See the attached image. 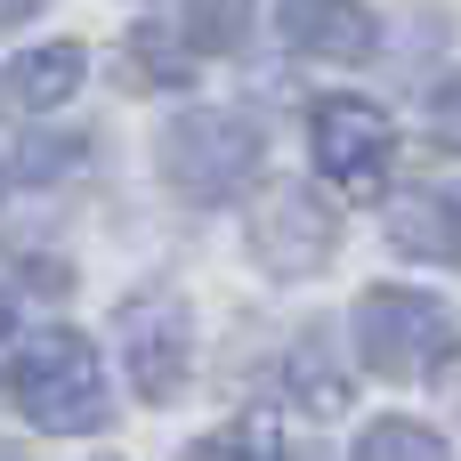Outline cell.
<instances>
[{
  "label": "cell",
  "mask_w": 461,
  "mask_h": 461,
  "mask_svg": "<svg viewBox=\"0 0 461 461\" xmlns=\"http://www.w3.org/2000/svg\"><path fill=\"white\" fill-rule=\"evenodd\" d=\"M259 170V122L251 113H227V105H186L170 130H162V178L186 194V203H227L243 194Z\"/></svg>",
  "instance_id": "cell-2"
},
{
  "label": "cell",
  "mask_w": 461,
  "mask_h": 461,
  "mask_svg": "<svg viewBox=\"0 0 461 461\" xmlns=\"http://www.w3.org/2000/svg\"><path fill=\"white\" fill-rule=\"evenodd\" d=\"M429 138L461 154V73H446V81H438V97H429Z\"/></svg>",
  "instance_id": "cell-14"
},
{
  "label": "cell",
  "mask_w": 461,
  "mask_h": 461,
  "mask_svg": "<svg viewBox=\"0 0 461 461\" xmlns=\"http://www.w3.org/2000/svg\"><path fill=\"white\" fill-rule=\"evenodd\" d=\"M389 243L405 259H438V267H461V203L454 194H405L389 211Z\"/></svg>",
  "instance_id": "cell-9"
},
{
  "label": "cell",
  "mask_w": 461,
  "mask_h": 461,
  "mask_svg": "<svg viewBox=\"0 0 461 461\" xmlns=\"http://www.w3.org/2000/svg\"><path fill=\"white\" fill-rule=\"evenodd\" d=\"M186 461H292V438H284L276 413H243V421H227L219 438H203Z\"/></svg>",
  "instance_id": "cell-10"
},
{
  "label": "cell",
  "mask_w": 461,
  "mask_h": 461,
  "mask_svg": "<svg viewBox=\"0 0 461 461\" xmlns=\"http://www.w3.org/2000/svg\"><path fill=\"white\" fill-rule=\"evenodd\" d=\"M81 73H89V57H81L73 41L24 49V57H8V65H0V113L32 122V113H49V105H65V97L81 89Z\"/></svg>",
  "instance_id": "cell-8"
},
{
  "label": "cell",
  "mask_w": 461,
  "mask_h": 461,
  "mask_svg": "<svg viewBox=\"0 0 461 461\" xmlns=\"http://www.w3.org/2000/svg\"><path fill=\"white\" fill-rule=\"evenodd\" d=\"M130 57H138V73H146V81H186V57H178V49H170V32H154V24H146V32H130Z\"/></svg>",
  "instance_id": "cell-13"
},
{
  "label": "cell",
  "mask_w": 461,
  "mask_h": 461,
  "mask_svg": "<svg viewBox=\"0 0 461 461\" xmlns=\"http://www.w3.org/2000/svg\"><path fill=\"white\" fill-rule=\"evenodd\" d=\"M186 348H194V332H186V316L170 300L122 308V365H130V389L146 405H170L186 389Z\"/></svg>",
  "instance_id": "cell-5"
},
{
  "label": "cell",
  "mask_w": 461,
  "mask_h": 461,
  "mask_svg": "<svg viewBox=\"0 0 461 461\" xmlns=\"http://www.w3.org/2000/svg\"><path fill=\"white\" fill-rule=\"evenodd\" d=\"M276 24L300 57H332V65L373 57V8L365 0H276Z\"/></svg>",
  "instance_id": "cell-7"
},
{
  "label": "cell",
  "mask_w": 461,
  "mask_h": 461,
  "mask_svg": "<svg viewBox=\"0 0 461 461\" xmlns=\"http://www.w3.org/2000/svg\"><path fill=\"white\" fill-rule=\"evenodd\" d=\"M32 8H41V0H0V24H24Z\"/></svg>",
  "instance_id": "cell-15"
},
{
  "label": "cell",
  "mask_w": 461,
  "mask_h": 461,
  "mask_svg": "<svg viewBox=\"0 0 461 461\" xmlns=\"http://www.w3.org/2000/svg\"><path fill=\"white\" fill-rule=\"evenodd\" d=\"M251 251L276 267V276H316L332 259V211L300 186H276L259 211H251Z\"/></svg>",
  "instance_id": "cell-6"
},
{
  "label": "cell",
  "mask_w": 461,
  "mask_h": 461,
  "mask_svg": "<svg viewBox=\"0 0 461 461\" xmlns=\"http://www.w3.org/2000/svg\"><path fill=\"white\" fill-rule=\"evenodd\" d=\"M8 397H16L24 421H41L57 438H81V429L105 421V365L81 332H41L8 365Z\"/></svg>",
  "instance_id": "cell-1"
},
{
  "label": "cell",
  "mask_w": 461,
  "mask_h": 461,
  "mask_svg": "<svg viewBox=\"0 0 461 461\" xmlns=\"http://www.w3.org/2000/svg\"><path fill=\"white\" fill-rule=\"evenodd\" d=\"M8 332H16V300L0 292V340H8Z\"/></svg>",
  "instance_id": "cell-16"
},
{
  "label": "cell",
  "mask_w": 461,
  "mask_h": 461,
  "mask_svg": "<svg viewBox=\"0 0 461 461\" xmlns=\"http://www.w3.org/2000/svg\"><path fill=\"white\" fill-rule=\"evenodd\" d=\"M454 316H446V300H421V292H405V284H381V292H365L357 300V357H365V373H381V381H413V373H438L446 357H454Z\"/></svg>",
  "instance_id": "cell-3"
},
{
  "label": "cell",
  "mask_w": 461,
  "mask_h": 461,
  "mask_svg": "<svg viewBox=\"0 0 461 461\" xmlns=\"http://www.w3.org/2000/svg\"><path fill=\"white\" fill-rule=\"evenodd\" d=\"M357 461H454V454L421 421H365L357 429Z\"/></svg>",
  "instance_id": "cell-11"
},
{
  "label": "cell",
  "mask_w": 461,
  "mask_h": 461,
  "mask_svg": "<svg viewBox=\"0 0 461 461\" xmlns=\"http://www.w3.org/2000/svg\"><path fill=\"white\" fill-rule=\"evenodd\" d=\"M308 146H316V170H324L340 194L373 203V194L389 186L397 130H389V113H381V105H365V97H324V105H316V122H308Z\"/></svg>",
  "instance_id": "cell-4"
},
{
  "label": "cell",
  "mask_w": 461,
  "mask_h": 461,
  "mask_svg": "<svg viewBox=\"0 0 461 461\" xmlns=\"http://www.w3.org/2000/svg\"><path fill=\"white\" fill-rule=\"evenodd\" d=\"M0 461H24V454H16V446H0Z\"/></svg>",
  "instance_id": "cell-17"
},
{
  "label": "cell",
  "mask_w": 461,
  "mask_h": 461,
  "mask_svg": "<svg viewBox=\"0 0 461 461\" xmlns=\"http://www.w3.org/2000/svg\"><path fill=\"white\" fill-rule=\"evenodd\" d=\"M251 24V0H186V41L203 49H235Z\"/></svg>",
  "instance_id": "cell-12"
}]
</instances>
